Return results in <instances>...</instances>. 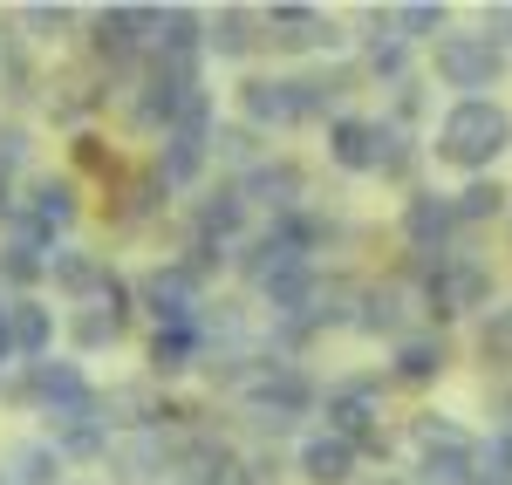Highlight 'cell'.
I'll use <instances>...</instances> for the list:
<instances>
[{
	"instance_id": "cell-35",
	"label": "cell",
	"mask_w": 512,
	"mask_h": 485,
	"mask_svg": "<svg viewBox=\"0 0 512 485\" xmlns=\"http://www.w3.org/2000/svg\"><path fill=\"white\" fill-rule=\"evenodd\" d=\"M376 178H390V185H410L417 178V137L410 130H396L383 117V151H376Z\"/></svg>"
},
{
	"instance_id": "cell-36",
	"label": "cell",
	"mask_w": 512,
	"mask_h": 485,
	"mask_svg": "<svg viewBox=\"0 0 512 485\" xmlns=\"http://www.w3.org/2000/svg\"><path fill=\"white\" fill-rule=\"evenodd\" d=\"M451 205H458V226H485V219L506 212V185L499 178H472L465 192H451Z\"/></svg>"
},
{
	"instance_id": "cell-9",
	"label": "cell",
	"mask_w": 512,
	"mask_h": 485,
	"mask_svg": "<svg viewBox=\"0 0 512 485\" xmlns=\"http://www.w3.org/2000/svg\"><path fill=\"white\" fill-rule=\"evenodd\" d=\"M137 301H144V315H151L158 328H198L205 287H198L178 260H164V267H151V274L137 281Z\"/></svg>"
},
{
	"instance_id": "cell-42",
	"label": "cell",
	"mask_w": 512,
	"mask_h": 485,
	"mask_svg": "<svg viewBox=\"0 0 512 485\" xmlns=\"http://www.w3.org/2000/svg\"><path fill=\"white\" fill-rule=\"evenodd\" d=\"M424 110H431L424 82H417V76H410V82H396V103H390V123H396V130H410V123L424 117Z\"/></svg>"
},
{
	"instance_id": "cell-14",
	"label": "cell",
	"mask_w": 512,
	"mask_h": 485,
	"mask_svg": "<svg viewBox=\"0 0 512 485\" xmlns=\"http://www.w3.org/2000/svg\"><path fill=\"white\" fill-rule=\"evenodd\" d=\"M48 445L62 451L69 465H96V458H110V410H103V397L82 410H62V417H48Z\"/></svg>"
},
{
	"instance_id": "cell-1",
	"label": "cell",
	"mask_w": 512,
	"mask_h": 485,
	"mask_svg": "<svg viewBox=\"0 0 512 485\" xmlns=\"http://www.w3.org/2000/svg\"><path fill=\"white\" fill-rule=\"evenodd\" d=\"M506 151H512V110L499 96H458L437 123V158L472 171V178H485V164L506 158Z\"/></svg>"
},
{
	"instance_id": "cell-48",
	"label": "cell",
	"mask_w": 512,
	"mask_h": 485,
	"mask_svg": "<svg viewBox=\"0 0 512 485\" xmlns=\"http://www.w3.org/2000/svg\"><path fill=\"white\" fill-rule=\"evenodd\" d=\"M472 485H499V479H472Z\"/></svg>"
},
{
	"instance_id": "cell-41",
	"label": "cell",
	"mask_w": 512,
	"mask_h": 485,
	"mask_svg": "<svg viewBox=\"0 0 512 485\" xmlns=\"http://www.w3.org/2000/svg\"><path fill=\"white\" fill-rule=\"evenodd\" d=\"M410 438H417V451H431V445H465V431H458L451 417H437V410H424V417L410 424Z\"/></svg>"
},
{
	"instance_id": "cell-29",
	"label": "cell",
	"mask_w": 512,
	"mask_h": 485,
	"mask_svg": "<svg viewBox=\"0 0 512 485\" xmlns=\"http://www.w3.org/2000/svg\"><path fill=\"white\" fill-rule=\"evenodd\" d=\"M287 267H315V260H301V253H294V240H287L280 226L253 233V240H246V253H239V281H253V287H267L274 274H287Z\"/></svg>"
},
{
	"instance_id": "cell-21",
	"label": "cell",
	"mask_w": 512,
	"mask_h": 485,
	"mask_svg": "<svg viewBox=\"0 0 512 485\" xmlns=\"http://www.w3.org/2000/svg\"><path fill=\"white\" fill-rule=\"evenodd\" d=\"M355 465H362V451L349 438H335V431H315V438H301V451H294V472L308 485H355Z\"/></svg>"
},
{
	"instance_id": "cell-37",
	"label": "cell",
	"mask_w": 512,
	"mask_h": 485,
	"mask_svg": "<svg viewBox=\"0 0 512 485\" xmlns=\"http://www.w3.org/2000/svg\"><path fill=\"white\" fill-rule=\"evenodd\" d=\"M478 356L512 369V301H492V308L478 315Z\"/></svg>"
},
{
	"instance_id": "cell-2",
	"label": "cell",
	"mask_w": 512,
	"mask_h": 485,
	"mask_svg": "<svg viewBox=\"0 0 512 485\" xmlns=\"http://www.w3.org/2000/svg\"><path fill=\"white\" fill-rule=\"evenodd\" d=\"M239 404H246V417L260 424V431H294L301 417H315L321 410V390H315V376L294 363V356H274V363L260 369L246 390H239Z\"/></svg>"
},
{
	"instance_id": "cell-43",
	"label": "cell",
	"mask_w": 512,
	"mask_h": 485,
	"mask_svg": "<svg viewBox=\"0 0 512 485\" xmlns=\"http://www.w3.org/2000/svg\"><path fill=\"white\" fill-rule=\"evenodd\" d=\"M28 164V130L21 123H0V178H14Z\"/></svg>"
},
{
	"instance_id": "cell-4",
	"label": "cell",
	"mask_w": 512,
	"mask_h": 485,
	"mask_svg": "<svg viewBox=\"0 0 512 485\" xmlns=\"http://www.w3.org/2000/svg\"><path fill=\"white\" fill-rule=\"evenodd\" d=\"M14 404H35L41 417H62V410L96 404V383L82 376L76 356H41V363H21V376L7 383Z\"/></svg>"
},
{
	"instance_id": "cell-24",
	"label": "cell",
	"mask_w": 512,
	"mask_h": 485,
	"mask_svg": "<svg viewBox=\"0 0 512 485\" xmlns=\"http://www.w3.org/2000/svg\"><path fill=\"white\" fill-rule=\"evenodd\" d=\"M233 96H239V123H246V130H280V123H294V89H287V76H246Z\"/></svg>"
},
{
	"instance_id": "cell-19",
	"label": "cell",
	"mask_w": 512,
	"mask_h": 485,
	"mask_svg": "<svg viewBox=\"0 0 512 485\" xmlns=\"http://www.w3.org/2000/svg\"><path fill=\"white\" fill-rule=\"evenodd\" d=\"M246 212H253V205L239 199V185H205V192H198V205H192V240L233 246L239 233H246Z\"/></svg>"
},
{
	"instance_id": "cell-25",
	"label": "cell",
	"mask_w": 512,
	"mask_h": 485,
	"mask_svg": "<svg viewBox=\"0 0 512 485\" xmlns=\"http://www.w3.org/2000/svg\"><path fill=\"white\" fill-rule=\"evenodd\" d=\"M7 335H14V363H41V356H55V308L35 301V294L7 301Z\"/></svg>"
},
{
	"instance_id": "cell-32",
	"label": "cell",
	"mask_w": 512,
	"mask_h": 485,
	"mask_svg": "<svg viewBox=\"0 0 512 485\" xmlns=\"http://www.w3.org/2000/svg\"><path fill=\"white\" fill-rule=\"evenodd\" d=\"M123 322L103 308V301H89V308H69V349L76 356H103V349H117Z\"/></svg>"
},
{
	"instance_id": "cell-38",
	"label": "cell",
	"mask_w": 512,
	"mask_h": 485,
	"mask_svg": "<svg viewBox=\"0 0 512 485\" xmlns=\"http://www.w3.org/2000/svg\"><path fill=\"white\" fill-rule=\"evenodd\" d=\"M362 76H376V82H410V48H403V41L396 35H376L369 41V48H362Z\"/></svg>"
},
{
	"instance_id": "cell-27",
	"label": "cell",
	"mask_w": 512,
	"mask_h": 485,
	"mask_svg": "<svg viewBox=\"0 0 512 485\" xmlns=\"http://www.w3.org/2000/svg\"><path fill=\"white\" fill-rule=\"evenodd\" d=\"M48 281L62 287L76 308H89V301H103V281H110V267H103L96 253H82V246H55V253H48Z\"/></svg>"
},
{
	"instance_id": "cell-3",
	"label": "cell",
	"mask_w": 512,
	"mask_h": 485,
	"mask_svg": "<svg viewBox=\"0 0 512 485\" xmlns=\"http://www.w3.org/2000/svg\"><path fill=\"white\" fill-rule=\"evenodd\" d=\"M492 260H478V253H444L431 260V274H424V308H431L437 322H451V315H485L492 308Z\"/></svg>"
},
{
	"instance_id": "cell-22",
	"label": "cell",
	"mask_w": 512,
	"mask_h": 485,
	"mask_svg": "<svg viewBox=\"0 0 512 485\" xmlns=\"http://www.w3.org/2000/svg\"><path fill=\"white\" fill-rule=\"evenodd\" d=\"M376 151H383V117H328V164L335 171H376Z\"/></svg>"
},
{
	"instance_id": "cell-20",
	"label": "cell",
	"mask_w": 512,
	"mask_h": 485,
	"mask_svg": "<svg viewBox=\"0 0 512 485\" xmlns=\"http://www.w3.org/2000/svg\"><path fill=\"white\" fill-rule=\"evenodd\" d=\"M171 458H178V445L164 438V424L158 431H123L117 445H110V465H117L123 485H151L158 472H171Z\"/></svg>"
},
{
	"instance_id": "cell-44",
	"label": "cell",
	"mask_w": 512,
	"mask_h": 485,
	"mask_svg": "<svg viewBox=\"0 0 512 485\" xmlns=\"http://www.w3.org/2000/svg\"><path fill=\"white\" fill-rule=\"evenodd\" d=\"M21 21H28V28L48 41V35H69V28H76V7H28Z\"/></svg>"
},
{
	"instance_id": "cell-10",
	"label": "cell",
	"mask_w": 512,
	"mask_h": 485,
	"mask_svg": "<svg viewBox=\"0 0 512 485\" xmlns=\"http://www.w3.org/2000/svg\"><path fill=\"white\" fill-rule=\"evenodd\" d=\"M260 41H274L280 55H321V48H335V41H342V28H335L321 7L280 0V7H260Z\"/></svg>"
},
{
	"instance_id": "cell-31",
	"label": "cell",
	"mask_w": 512,
	"mask_h": 485,
	"mask_svg": "<svg viewBox=\"0 0 512 485\" xmlns=\"http://www.w3.org/2000/svg\"><path fill=\"white\" fill-rule=\"evenodd\" d=\"M7 485H69V458L48 445V438H28V445L7 458Z\"/></svg>"
},
{
	"instance_id": "cell-34",
	"label": "cell",
	"mask_w": 512,
	"mask_h": 485,
	"mask_svg": "<svg viewBox=\"0 0 512 485\" xmlns=\"http://www.w3.org/2000/svg\"><path fill=\"white\" fill-rule=\"evenodd\" d=\"M198 356H205V335L198 328H158L151 335V369L158 376H185V369H198Z\"/></svg>"
},
{
	"instance_id": "cell-7",
	"label": "cell",
	"mask_w": 512,
	"mask_h": 485,
	"mask_svg": "<svg viewBox=\"0 0 512 485\" xmlns=\"http://www.w3.org/2000/svg\"><path fill=\"white\" fill-rule=\"evenodd\" d=\"M431 69L444 89H458V96H485L492 82L506 76V48L492 35H444L431 55Z\"/></svg>"
},
{
	"instance_id": "cell-50",
	"label": "cell",
	"mask_w": 512,
	"mask_h": 485,
	"mask_svg": "<svg viewBox=\"0 0 512 485\" xmlns=\"http://www.w3.org/2000/svg\"><path fill=\"white\" fill-rule=\"evenodd\" d=\"M0 485H7V472H0Z\"/></svg>"
},
{
	"instance_id": "cell-47",
	"label": "cell",
	"mask_w": 512,
	"mask_h": 485,
	"mask_svg": "<svg viewBox=\"0 0 512 485\" xmlns=\"http://www.w3.org/2000/svg\"><path fill=\"white\" fill-rule=\"evenodd\" d=\"M0 219H14V178H0Z\"/></svg>"
},
{
	"instance_id": "cell-12",
	"label": "cell",
	"mask_w": 512,
	"mask_h": 485,
	"mask_svg": "<svg viewBox=\"0 0 512 485\" xmlns=\"http://www.w3.org/2000/svg\"><path fill=\"white\" fill-rule=\"evenodd\" d=\"M21 219H28L48 246H55L82 219V185L69 178V171H41L35 185H28V199H21Z\"/></svg>"
},
{
	"instance_id": "cell-45",
	"label": "cell",
	"mask_w": 512,
	"mask_h": 485,
	"mask_svg": "<svg viewBox=\"0 0 512 485\" xmlns=\"http://www.w3.org/2000/svg\"><path fill=\"white\" fill-rule=\"evenodd\" d=\"M485 28H499L492 41H512V7H492V14H485Z\"/></svg>"
},
{
	"instance_id": "cell-11",
	"label": "cell",
	"mask_w": 512,
	"mask_h": 485,
	"mask_svg": "<svg viewBox=\"0 0 512 485\" xmlns=\"http://www.w3.org/2000/svg\"><path fill=\"white\" fill-rule=\"evenodd\" d=\"M151 28H158V7H103V14H89V48H96V62L130 69L151 48Z\"/></svg>"
},
{
	"instance_id": "cell-28",
	"label": "cell",
	"mask_w": 512,
	"mask_h": 485,
	"mask_svg": "<svg viewBox=\"0 0 512 485\" xmlns=\"http://www.w3.org/2000/svg\"><path fill=\"white\" fill-rule=\"evenodd\" d=\"M253 48H260V14H253V7H219V14H205V55L246 62Z\"/></svg>"
},
{
	"instance_id": "cell-16",
	"label": "cell",
	"mask_w": 512,
	"mask_h": 485,
	"mask_svg": "<svg viewBox=\"0 0 512 485\" xmlns=\"http://www.w3.org/2000/svg\"><path fill=\"white\" fill-rule=\"evenodd\" d=\"M451 233H458V205H451V192H410V199H403V240L417 246L424 260H444Z\"/></svg>"
},
{
	"instance_id": "cell-15",
	"label": "cell",
	"mask_w": 512,
	"mask_h": 485,
	"mask_svg": "<svg viewBox=\"0 0 512 485\" xmlns=\"http://www.w3.org/2000/svg\"><path fill=\"white\" fill-rule=\"evenodd\" d=\"M7 226H14V233L0 240V287H14V301H21V294H35V287L48 281V253H55V246L21 219V205H14V219H7Z\"/></svg>"
},
{
	"instance_id": "cell-39",
	"label": "cell",
	"mask_w": 512,
	"mask_h": 485,
	"mask_svg": "<svg viewBox=\"0 0 512 485\" xmlns=\"http://www.w3.org/2000/svg\"><path fill=\"white\" fill-rule=\"evenodd\" d=\"M260 130H246V123H226V130H212V158H239L246 171L260 164V144H253Z\"/></svg>"
},
{
	"instance_id": "cell-46",
	"label": "cell",
	"mask_w": 512,
	"mask_h": 485,
	"mask_svg": "<svg viewBox=\"0 0 512 485\" xmlns=\"http://www.w3.org/2000/svg\"><path fill=\"white\" fill-rule=\"evenodd\" d=\"M0 363H14V335H7V301H0Z\"/></svg>"
},
{
	"instance_id": "cell-30",
	"label": "cell",
	"mask_w": 512,
	"mask_h": 485,
	"mask_svg": "<svg viewBox=\"0 0 512 485\" xmlns=\"http://www.w3.org/2000/svg\"><path fill=\"white\" fill-rule=\"evenodd\" d=\"M478 479V445H431L417 451V485H472Z\"/></svg>"
},
{
	"instance_id": "cell-5",
	"label": "cell",
	"mask_w": 512,
	"mask_h": 485,
	"mask_svg": "<svg viewBox=\"0 0 512 485\" xmlns=\"http://www.w3.org/2000/svg\"><path fill=\"white\" fill-rule=\"evenodd\" d=\"M212 89H198L192 110L178 117V130H164V151H158V178L164 185H198L212 171Z\"/></svg>"
},
{
	"instance_id": "cell-8",
	"label": "cell",
	"mask_w": 512,
	"mask_h": 485,
	"mask_svg": "<svg viewBox=\"0 0 512 485\" xmlns=\"http://www.w3.org/2000/svg\"><path fill=\"white\" fill-rule=\"evenodd\" d=\"M192 96H198V69H178V62L151 55V69H144L137 96H130V117H137V130H178Z\"/></svg>"
},
{
	"instance_id": "cell-6",
	"label": "cell",
	"mask_w": 512,
	"mask_h": 485,
	"mask_svg": "<svg viewBox=\"0 0 512 485\" xmlns=\"http://www.w3.org/2000/svg\"><path fill=\"white\" fill-rule=\"evenodd\" d=\"M328 431L335 438H349L355 451H383V376H349V383H335L328 397Z\"/></svg>"
},
{
	"instance_id": "cell-23",
	"label": "cell",
	"mask_w": 512,
	"mask_h": 485,
	"mask_svg": "<svg viewBox=\"0 0 512 485\" xmlns=\"http://www.w3.org/2000/svg\"><path fill=\"white\" fill-rule=\"evenodd\" d=\"M151 55L158 62H178V69H198V55H205V14H192V7H158Z\"/></svg>"
},
{
	"instance_id": "cell-13",
	"label": "cell",
	"mask_w": 512,
	"mask_h": 485,
	"mask_svg": "<svg viewBox=\"0 0 512 485\" xmlns=\"http://www.w3.org/2000/svg\"><path fill=\"white\" fill-rule=\"evenodd\" d=\"M349 328H355V335H369V342H403V335H410V287H396V281L355 287Z\"/></svg>"
},
{
	"instance_id": "cell-49",
	"label": "cell",
	"mask_w": 512,
	"mask_h": 485,
	"mask_svg": "<svg viewBox=\"0 0 512 485\" xmlns=\"http://www.w3.org/2000/svg\"><path fill=\"white\" fill-rule=\"evenodd\" d=\"M376 485H396V479H376Z\"/></svg>"
},
{
	"instance_id": "cell-40",
	"label": "cell",
	"mask_w": 512,
	"mask_h": 485,
	"mask_svg": "<svg viewBox=\"0 0 512 485\" xmlns=\"http://www.w3.org/2000/svg\"><path fill=\"white\" fill-rule=\"evenodd\" d=\"M478 479L512 485V438H506V431H492V438L478 445Z\"/></svg>"
},
{
	"instance_id": "cell-33",
	"label": "cell",
	"mask_w": 512,
	"mask_h": 485,
	"mask_svg": "<svg viewBox=\"0 0 512 485\" xmlns=\"http://www.w3.org/2000/svg\"><path fill=\"white\" fill-rule=\"evenodd\" d=\"M390 28H396L403 48H410V41H444L451 7H444V0H403V7H390Z\"/></svg>"
},
{
	"instance_id": "cell-17",
	"label": "cell",
	"mask_w": 512,
	"mask_h": 485,
	"mask_svg": "<svg viewBox=\"0 0 512 485\" xmlns=\"http://www.w3.org/2000/svg\"><path fill=\"white\" fill-rule=\"evenodd\" d=\"M239 199L246 205H267L274 219H287V212H301L308 205V185H301V171L287 158H260L253 171H239Z\"/></svg>"
},
{
	"instance_id": "cell-18",
	"label": "cell",
	"mask_w": 512,
	"mask_h": 485,
	"mask_svg": "<svg viewBox=\"0 0 512 485\" xmlns=\"http://www.w3.org/2000/svg\"><path fill=\"white\" fill-rule=\"evenodd\" d=\"M287 89H294V123H321L328 110L342 117V103L355 96V69H301V76H287Z\"/></svg>"
},
{
	"instance_id": "cell-26",
	"label": "cell",
	"mask_w": 512,
	"mask_h": 485,
	"mask_svg": "<svg viewBox=\"0 0 512 485\" xmlns=\"http://www.w3.org/2000/svg\"><path fill=\"white\" fill-rule=\"evenodd\" d=\"M390 369H396V383H437L451 369V349H444L437 328H410L403 342H390Z\"/></svg>"
}]
</instances>
